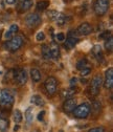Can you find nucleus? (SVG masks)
Segmentation results:
<instances>
[{
	"mask_svg": "<svg viewBox=\"0 0 113 132\" xmlns=\"http://www.w3.org/2000/svg\"><path fill=\"white\" fill-rule=\"evenodd\" d=\"M22 44H23V39L19 36H15L4 43V48L8 52L14 53L16 51H18V49L22 46Z\"/></svg>",
	"mask_w": 113,
	"mask_h": 132,
	"instance_id": "f03ea898",
	"label": "nucleus"
},
{
	"mask_svg": "<svg viewBox=\"0 0 113 132\" xmlns=\"http://www.w3.org/2000/svg\"><path fill=\"white\" fill-rule=\"evenodd\" d=\"M44 86H45V89L46 91L49 93V94H55L56 91H57V86H58V81L56 78L54 77H50L48 78L45 83H44Z\"/></svg>",
	"mask_w": 113,
	"mask_h": 132,
	"instance_id": "6e6552de",
	"label": "nucleus"
},
{
	"mask_svg": "<svg viewBox=\"0 0 113 132\" xmlns=\"http://www.w3.org/2000/svg\"><path fill=\"white\" fill-rule=\"evenodd\" d=\"M105 48H106V51L109 52V53L112 52V49H113V39H112V36H110L108 39H106Z\"/></svg>",
	"mask_w": 113,
	"mask_h": 132,
	"instance_id": "b1692460",
	"label": "nucleus"
},
{
	"mask_svg": "<svg viewBox=\"0 0 113 132\" xmlns=\"http://www.w3.org/2000/svg\"><path fill=\"white\" fill-rule=\"evenodd\" d=\"M113 86V68L110 67L105 72V87L111 89Z\"/></svg>",
	"mask_w": 113,
	"mask_h": 132,
	"instance_id": "9d476101",
	"label": "nucleus"
},
{
	"mask_svg": "<svg viewBox=\"0 0 113 132\" xmlns=\"http://www.w3.org/2000/svg\"><path fill=\"white\" fill-rule=\"evenodd\" d=\"M87 67H88V61H87L86 58L80 60V61L77 62V64H76V69H77V70H82V69L87 68Z\"/></svg>",
	"mask_w": 113,
	"mask_h": 132,
	"instance_id": "5701e85b",
	"label": "nucleus"
},
{
	"mask_svg": "<svg viewBox=\"0 0 113 132\" xmlns=\"http://www.w3.org/2000/svg\"><path fill=\"white\" fill-rule=\"evenodd\" d=\"M36 39H37V41H43L45 39L44 32L43 31H39L38 34H37V36H36Z\"/></svg>",
	"mask_w": 113,
	"mask_h": 132,
	"instance_id": "cd10ccee",
	"label": "nucleus"
},
{
	"mask_svg": "<svg viewBox=\"0 0 113 132\" xmlns=\"http://www.w3.org/2000/svg\"><path fill=\"white\" fill-rule=\"evenodd\" d=\"M15 81L17 82L19 85H24L26 82H27V73H26V70L25 69H18L15 71Z\"/></svg>",
	"mask_w": 113,
	"mask_h": 132,
	"instance_id": "1a4fd4ad",
	"label": "nucleus"
},
{
	"mask_svg": "<svg viewBox=\"0 0 113 132\" xmlns=\"http://www.w3.org/2000/svg\"><path fill=\"white\" fill-rule=\"evenodd\" d=\"M13 118H14L15 123H20V122H22L23 115H22V113H21V111L19 109H15L14 114H13Z\"/></svg>",
	"mask_w": 113,
	"mask_h": 132,
	"instance_id": "4be33fe9",
	"label": "nucleus"
},
{
	"mask_svg": "<svg viewBox=\"0 0 113 132\" xmlns=\"http://www.w3.org/2000/svg\"><path fill=\"white\" fill-rule=\"evenodd\" d=\"M7 4H14L16 2V0H5Z\"/></svg>",
	"mask_w": 113,
	"mask_h": 132,
	"instance_id": "c9c22d12",
	"label": "nucleus"
},
{
	"mask_svg": "<svg viewBox=\"0 0 113 132\" xmlns=\"http://www.w3.org/2000/svg\"><path fill=\"white\" fill-rule=\"evenodd\" d=\"M57 40L58 41H64L65 40V35H64L63 32H59V34H57Z\"/></svg>",
	"mask_w": 113,
	"mask_h": 132,
	"instance_id": "2f4dec72",
	"label": "nucleus"
},
{
	"mask_svg": "<svg viewBox=\"0 0 113 132\" xmlns=\"http://www.w3.org/2000/svg\"><path fill=\"white\" fill-rule=\"evenodd\" d=\"M75 107H76V100L75 98H71V97L67 98L63 105V109L65 112H71L74 110Z\"/></svg>",
	"mask_w": 113,
	"mask_h": 132,
	"instance_id": "f8f14e48",
	"label": "nucleus"
},
{
	"mask_svg": "<svg viewBox=\"0 0 113 132\" xmlns=\"http://www.w3.org/2000/svg\"><path fill=\"white\" fill-rule=\"evenodd\" d=\"M18 129H19V125H16V126H15V128H14V130H15V131H17Z\"/></svg>",
	"mask_w": 113,
	"mask_h": 132,
	"instance_id": "e433bc0d",
	"label": "nucleus"
},
{
	"mask_svg": "<svg viewBox=\"0 0 113 132\" xmlns=\"http://www.w3.org/2000/svg\"><path fill=\"white\" fill-rule=\"evenodd\" d=\"M18 29H19V26L17 25V24H12L11 26H10V31H12L13 34H16V32L18 31Z\"/></svg>",
	"mask_w": 113,
	"mask_h": 132,
	"instance_id": "bb28decb",
	"label": "nucleus"
},
{
	"mask_svg": "<svg viewBox=\"0 0 113 132\" xmlns=\"http://www.w3.org/2000/svg\"><path fill=\"white\" fill-rule=\"evenodd\" d=\"M30 103L31 104H35L37 106H44L45 105V102L43 101V98L40 96V95H33L30 97Z\"/></svg>",
	"mask_w": 113,
	"mask_h": 132,
	"instance_id": "6ab92c4d",
	"label": "nucleus"
},
{
	"mask_svg": "<svg viewBox=\"0 0 113 132\" xmlns=\"http://www.w3.org/2000/svg\"><path fill=\"white\" fill-rule=\"evenodd\" d=\"M90 110H91L90 105L87 103H84V104H81L74 108L73 114L77 119H86L90 113Z\"/></svg>",
	"mask_w": 113,
	"mask_h": 132,
	"instance_id": "7ed1b4c3",
	"label": "nucleus"
},
{
	"mask_svg": "<svg viewBox=\"0 0 113 132\" xmlns=\"http://www.w3.org/2000/svg\"><path fill=\"white\" fill-rule=\"evenodd\" d=\"M109 9V0H96L94 3V12L98 16H104Z\"/></svg>",
	"mask_w": 113,
	"mask_h": 132,
	"instance_id": "39448f33",
	"label": "nucleus"
},
{
	"mask_svg": "<svg viewBox=\"0 0 113 132\" xmlns=\"http://www.w3.org/2000/svg\"><path fill=\"white\" fill-rule=\"evenodd\" d=\"M10 128V121L6 117H0V132H6Z\"/></svg>",
	"mask_w": 113,
	"mask_h": 132,
	"instance_id": "2eb2a0df",
	"label": "nucleus"
},
{
	"mask_svg": "<svg viewBox=\"0 0 113 132\" xmlns=\"http://www.w3.org/2000/svg\"><path fill=\"white\" fill-rule=\"evenodd\" d=\"M24 115H25V120H26V122H27V124H30L31 122H33V119H34V112H33V108H27L26 109V111H25V113H24Z\"/></svg>",
	"mask_w": 113,
	"mask_h": 132,
	"instance_id": "412c9836",
	"label": "nucleus"
},
{
	"mask_svg": "<svg viewBox=\"0 0 113 132\" xmlns=\"http://www.w3.org/2000/svg\"><path fill=\"white\" fill-rule=\"evenodd\" d=\"M76 81H77V79H76V78H72V79L70 80V85H71V86L75 85V83H76Z\"/></svg>",
	"mask_w": 113,
	"mask_h": 132,
	"instance_id": "f704fd0d",
	"label": "nucleus"
},
{
	"mask_svg": "<svg viewBox=\"0 0 113 132\" xmlns=\"http://www.w3.org/2000/svg\"><path fill=\"white\" fill-rule=\"evenodd\" d=\"M102 84H103V79L100 75H96L93 80L91 81V86H90V91H91V94L92 95H98L100 90H101V87H102Z\"/></svg>",
	"mask_w": 113,
	"mask_h": 132,
	"instance_id": "423d86ee",
	"label": "nucleus"
},
{
	"mask_svg": "<svg viewBox=\"0 0 113 132\" xmlns=\"http://www.w3.org/2000/svg\"><path fill=\"white\" fill-rule=\"evenodd\" d=\"M31 6H33V0H22L20 5H19V11L22 13V12H26L28 11Z\"/></svg>",
	"mask_w": 113,
	"mask_h": 132,
	"instance_id": "f3484780",
	"label": "nucleus"
},
{
	"mask_svg": "<svg viewBox=\"0 0 113 132\" xmlns=\"http://www.w3.org/2000/svg\"><path fill=\"white\" fill-rule=\"evenodd\" d=\"M15 102V94L10 89H2L0 93V107L8 110Z\"/></svg>",
	"mask_w": 113,
	"mask_h": 132,
	"instance_id": "f257e3e1",
	"label": "nucleus"
},
{
	"mask_svg": "<svg viewBox=\"0 0 113 132\" xmlns=\"http://www.w3.org/2000/svg\"><path fill=\"white\" fill-rule=\"evenodd\" d=\"M25 23L28 27H36L41 23V16L36 13L29 14L25 18Z\"/></svg>",
	"mask_w": 113,
	"mask_h": 132,
	"instance_id": "0eeeda50",
	"label": "nucleus"
},
{
	"mask_svg": "<svg viewBox=\"0 0 113 132\" xmlns=\"http://www.w3.org/2000/svg\"><path fill=\"white\" fill-rule=\"evenodd\" d=\"M49 5V1H39L37 3V10L38 11H44L45 9L48 7Z\"/></svg>",
	"mask_w": 113,
	"mask_h": 132,
	"instance_id": "393cba45",
	"label": "nucleus"
},
{
	"mask_svg": "<svg viewBox=\"0 0 113 132\" xmlns=\"http://www.w3.org/2000/svg\"><path fill=\"white\" fill-rule=\"evenodd\" d=\"M74 93H75V92H74V89H67V90H64V91H63L62 95H63V97L70 98Z\"/></svg>",
	"mask_w": 113,
	"mask_h": 132,
	"instance_id": "a878e982",
	"label": "nucleus"
},
{
	"mask_svg": "<svg viewBox=\"0 0 113 132\" xmlns=\"http://www.w3.org/2000/svg\"><path fill=\"white\" fill-rule=\"evenodd\" d=\"M49 48H50V55H51V59L57 61L59 58H60V47L59 45L56 43V42H53L50 45H49Z\"/></svg>",
	"mask_w": 113,
	"mask_h": 132,
	"instance_id": "ddd939ff",
	"label": "nucleus"
},
{
	"mask_svg": "<svg viewBox=\"0 0 113 132\" xmlns=\"http://www.w3.org/2000/svg\"><path fill=\"white\" fill-rule=\"evenodd\" d=\"M88 132H105V129L103 127H96V128L90 129Z\"/></svg>",
	"mask_w": 113,
	"mask_h": 132,
	"instance_id": "c756f323",
	"label": "nucleus"
},
{
	"mask_svg": "<svg viewBox=\"0 0 113 132\" xmlns=\"http://www.w3.org/2000/svg\"><path fill=\"white\" fill-rule=\"evenodd\" d=\"M76 31L79 32L80 35H83V36H88L91 34V31H92V26L87 23V22H84L82 23L76 29Z\"/></svg>",
	"mask_w": 113,
	"mask_h": 132,
	"instance_id": "9b49d317",
	"label": "nucleus"
},
{
	"mask_svg": "<svg viewBox=\"0 0 113 132\" xmlns=\"http://www.w3.org/2000/svg\"><path fill=\"white\" fill-rule=\"evenodd\" d=\"M60 132H63V131H60Z\"/></svg>",
	"mask_w": 113,
	"mask_h": 132,
	"instance_id": "4c0bfd02",
	"label": "nucleus"
},
{
	"mask_svg": "<svg viewBox=\"0 0 113 132\" xmlns=\"http://www.w3.org/2000/svg\"><path fill=\"white\" fill-rule=\"evenodd\" d=\"M77 42H79V39H77L76 37H71V36H69V37L66 39V42H65V44H64V46H65L67 49H72V48L77 44Z\"/></svg>",
	"mask_w": 113,
	"mask_h": 132,
	"instance_id": "dca6fc26",
	"label": "nucleus"
},
{
	"mask_svg": "<svg viewBox=\"0 0 113 132\" xmlns=\"http://www.w3.org/2000/svg\"><path fill=\"white\" fill-rule=\"evenodd\" d=\"M42 57L45 60H50L51 59V55H50V48L49 45H42Z\"/></svg>",
	"mask_w": 113,
	"mask_h": 132,
	"instance_id": "a211bd4d",
	"label": "nucleus"
},
{
	"mask_svg": "<svg viewBox=\"0 0 113 132\" xmlns=\"http://www.w3.org/2000/svg\"><path fill=\"white\" fill-rule=\"evenodd\" d=\"M90 68L89 67H87V68H84V69H82L81 70V75H82V77H86L87 75H89L90 73Z\"/></svg>",
	"mask_w": 113,
	"mask_h": 132,
	"instance_id": "7c9ffc66",
	"label": "nucleus"
},
{
	"mask_svg": "<svg viewBox=\"0 0 113 132\" xmlns=\"http://www.w3.org/2000/svg\"><path fill=\"white\" fill-rule=\"evenodd\" d=\"M93 109L99 112V111L101 110V104H100L99 102H94V103H93Z\"/></svg>",
	"mask_w": 113,
	"mask_h": 132,
	"instance_id": "473e14b6",
	"label": "nucleus"
},
{
	"mask_svg": "<svg viewBox=\"0 0 113 132\" xmlns=\"http://www.w3.org/2000/svg\"><path fill=\"white\" fill-rule=\"evenodd\" d=\"M30 77H31V80H33L34 82L38 83V82L41 80V72L38 69L33 68V69L30 70Z\"/></svg>",
	"mask_w": 113,
	"mask_h": 132,
	"instance_id": "aec40b11",
	"label": "nucleus"
},
{
	"mask_svg": "<svg viewBox=\"0 0 113 132\" xmlns=\"http://www.w3.org/2000/svg\"><path fill=\"white\" fill-rule=\"evenodd\" d=\"M110 36H111V31H104L103 34L100 35V38L101 39H108Z\"/></svg>",
	"mask_w": 113,
	"mask_h": 132,
	"instance_id": "c85d7f7f",
	"label": "nucleus"
},
{
	"mask_svg": "<svg viewBox=\"0 0 113 132\" xmlns=\"http://www.w3.org/2000/svg\"><path fill=\"white\" fill-rule=\"evenodd\" d=\"M47 16H48V18H49L50 20H53L54 22H56L58 25L62 26L65 24V22L67 21V18H66V16L60 13V12H57V11H49V12H47Z\"/></svg>",
	"mask_w": 113,
	"mask_h": 132,
	"instance_id": "20e7f679",
	"label": "nucleus"
},
{
	"mask_svg": "<svg viewBox=\"0 0 113 132\" xmlns=\"http://www.w3.org/2000/svg\"><path fill=\"white\" fill-rule=\"evenodd\" d=\"M44 115H45V111H41L39 114H38V121H43V119H44Z\"/></svg>",
	"mask_w": 113,
	"mask_h": 132,
	"instance_id": "72a5a7b5",
	"label": "nucleus"
},
{
	"mask_svg": "<svg viewBox=\"0 0 113 132\" xmlns=\"http://www.w3.org/2000/svg\"><path fill=\"white\" fill-rule=\"evenodd\" d=\"M92 54L98 61H101V62L103 61L104 56H103V51H102L101 45H94L92 48Z\"/></svg>",
	"mask_w": 113,
	"mask_h": 132,
	"instance_id": "4468645a",
	"label": "nucleus"
}]
</instances>
